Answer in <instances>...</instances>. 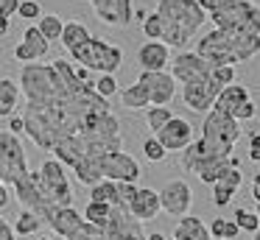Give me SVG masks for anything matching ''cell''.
<instances>
[{
	"mask_svg": "<svg viewBox=\"0 0 260 240\" xmlns=\"http://www.w3.org/2000/svg\"><path fill=\"white\" fill-rule=\"evenodd\" d=\"M68 240H104V232H101L98 226H92V223H87V221H84L73 234H70Z\"/></svg>",
	"mask_w": 260,
	"mask_h": 240,
	"instance_id": "ab89813d",
	"label": "cell"
},
{
	"mask_svg": "<svg viewBox=\"0 0 260 240\" xmlns=\"http://www.w3.org/2000/svg\"><path fill=\"white\" fill-rule=\"evenodd\" d=\"M137 81L146 87L148 104H151V106H168L171 100H174V95H176V81L171 78L168 70H159V73H146V70H140Z\"/></svg>",
	"mask_w": 260,
	"mask_h": 240,
	"instance_id": "2e32d148",
	"label": "cell"
},
{
	"mask_svg": "<svg viewBox=\"0 0 260 240\" xmlns=\"http://www.w3.org/2000/svg\"><path fill=\"white\" fill-rule=\"evenodd\" d=\"M137 64L146 73H159L171 64V48L159 39H148L137 48Z\"/></svg>",
	"mask_w": 260,
	"mask_h": 240,
	"instance_id": "ffe728a7",
	"label": "cell"
},
{
	"mask_svg": "<svg viewBox=\"0 0 260 240\" xmlns=\"http://www.w3.org/2000/svg\"><path fill=\"white\" fill-rule=\"evenodd\" d=\"M37 240H53V237H37Z\"/></svg>",
	"mask_w": 260,
	"mask_h": 240,
	"instance_id": "9f6ffc18",
	"label": "cell"
},
{
	"mask_svg": "<svg viewBox=\"0 0 260 240\" xmlns=\"http://www.w3.org/2000/svg\"><path fill=\"white\" fill-rule=\"evenodd\" d=\"M37 173V184H40L42 195L48 198V204L53 207H70L73 204V187H70V179L68 173H64V165L62 162H56L51 156V159H45L40 165V170Z\"/></svg>",
	"mask_w": 260,
	"mask_h": 240,
	"instance_id": "ba28073f",
	"label": "cell"
},
{
	"mask_svg": "<svg viewBox=\"0 0 260 240\" xmlns=\"http://www.w3.org/2000/svg\"><path fill=\"white\" fill-rule=\"evenodd\" d=\"M210 240H213V237H210Z\"/></svg>",
	"mask_w": 260,
	"mask_h": 240,
	"instance_id": "6f0895ef",
	"label": "cell"
},
{
	"mask_svg": "<svg viewBox=\"0 0 260 240\" xmlns=\"http://www.w3.org/2000/svg\"><path fill=\"white\" fill-rule=\"evenodd\" d=\"M92 89H95L101 98H112L115 92H118V81H115V76H109V73H104V76H98L95 81H92Z\"/></svg>",
	"mask_w": 260,
	"mask_h": 240,
	"instance_id": "d590c367",
	"label": "cell"
},
{
	"mask_svg": "<svg viewBox=\"0 0 260 240\" xmlns=\"http://www.w3.org/2000/svg\"><path fill=\"white\" fill-rule=\"evenodd\" d=\"M17 87H20V95H25L28 104H42V100H51L64 92V78L59 76L53 61L51 64L31 61V64H23V70H20Z\"/></svg>",
	"mask_w": 260,
	"mask_h": 240,
	"instance_id": "5b68a950",
	"label": "cell"
},
{
	"mask_svg": "<svg viewBox=\"0 0 260 240\" xmlns=\"http://www.w3.org/2000/svg\"><path fill=\"white\" fill-rule=\"evenodd\" d=\"M17 6H20V0H0V17L3 20H12L17 14Z\"/></svg>",
	"mask_w": 260,
	"mask_h": 240,
	"instance_id": "ee69618b",
	"label": "cell"
},
{
	"mask_svg": "<svg viewBox=\"0 0 260 240\" xmlns=\"http://www.w3.org/2000/svg\"><path fill=\"white\" fill-rule=\"evenodd\" d=\"M171 240H210V232H207V226L202 223V218H196V215H182L179 218V223H176V229H174V237Z\"/></svg>",
	"mask_w": 260,
	"mask_h": 240,
	"instance_id": "d4e9b609",
	"label": "cell"
},
{
	"mask_svg": "<svg viewBox=\"0 0 260 240\" xmlns=\"http://www.w3.org/2000/svg\"><path fill=\"white\" fill-rule=\"evenodd\" d=\"M109 212H112V207L109 204H101V201H90V204L84 207V221L92 223V226L104 229L109 221Z\"/></svg>",
	"mask_w": 260,
	"mask_h": 240,
	"instance_id": "d6a6232c",
	"label": "cell"
},
{
	"mask_svg": "<svg viewBox=\"0 0 260 240\" xmlns=\"http://www.w3.org/2000/svg\"><path fill=\"white\" fill-rule=\"evenodd\" d=\"M9 201H12V190H9L6 184L0 182V210H6V207H9Z\"/></svg>",
	"mask_w": 260,
	"mask_h": 240,
	"instance_id": "7dc6e473",
	"label": "cell"
},
{
	"mask_svg": "<svg viewBox=\"0 0 260 240\" xmlns=\"http://www.w3.org/2000/svg\"><path fill=\"white\" fill-rule=\"evenodd\" d=\"M14 234H17V237H31V234H37L42 229V221L40 218L34 215V212H28V210H23L17 215V221H14Z\"/></svg>",
	"mask_w": 260,
	"mask_h": 240,
	"instance_id": "1f68e13d",
	"label": "cell"
},
{
	"mask_svg": "<svg viewBox=\"0 0 260 240\" xmlns=\"http://www.w3.org/2000/svg\"><path fill=\"white\" fill-rule=\"evenodd\" d=\"M252 240H254V237H252Z\"/></svg>",
	"mask_w": 260,
	"mask_h": 240,
	"instance_id": "680465c9",
	"label": "cell"
},
{
	"mask_svg": "<svg viewBox=\"0 0 260 240\" xmlns=\"http://www.w3.org/2000/svg\"><path fill=\"white\" fill-rule=\"evenodd\" d=\"M154 14L162 22V39L159 42L179 50H185L207 22V14L196 0H157Z\"/></svg>",
	"mask_w": 260,
	"mask_h": 240,
	"instance_id": "7a4b0ae2",
	"label": "cell"
},
{
	"mask_svg": "<svg viewBox=\"0 0 260 240\" xmlns=\"http://www.w3.org/2000/svg\"><path fill=\"white\" fill-rule=\"evenodd\" d=\"M249 159L260 162V131L249 134Z\"/></svg>",
	"mask_w": 260,
	"mask_h": 240,
	"instance_id": "f6af8a7d",
	"label": "cell"
},
{
	"mask_svg": "<svg viewBox=\"0 0 260 240\" xmlns=\"http://www.w3.org/2000/svg\"><path fill=\"white\" fill-rule=\"evenodd\" d=\"M90 201H101V204H109V207H123L120 204V195H118V182H109V179H101L98 184H92Z\"/></svg>",
	"mask_w": 260,
	"mask_h": 240,
	"instance_id": "4316f807",
	"label": "cell"
},
{
	"mask_svg": "<svg viewBox=\"0 0 260 240\" xmlns=\"http://www.w3.org/2000/svg\"><path fill=\"white\" fill-rule=\"evenodd\" d=\"M101 232H104V240H146L143 223L135 221L129 215V210H123V207H112L109 221Z\"/></svg>",
	"mask_w": 260,
	"mask_h": 240,
	"instance_id": "5bb4252c",
	"label": "cell"
},
{
	"mask_svg": "<svg viewBox=\"0 0 260 240\" xmlns=\"http://www.w3.org/2000/svg\"><path fill=\"white\" fill-rule=\"evenodd\" d=\"M146 240H168V237L162 232H151V234H146Z\"/></svg>",
	"mask_w": 260,
	"mask_h": 240,
	"instance_id": "f5cc1de1",
	"label": "cell"
},
{
	"mask_svg": "<svg viewBox=\"0 0 260 240\" xmlns=\"http://www.w3.org/2000/svg\"><path fill=\"white\" fill-rule=\"evenodd\" d=\"M120 104L126 106V109H132V112H140V109H148V92H146V87H143L140 81H135L132 87H126V89H120Z\"/></svg>",
	"mask_w": 260,
	"mask_h": 240,
	"instance_id": "83f0119b",
	"label": "cell"
},
{
	"mask_svg": "<svg viewBox=\"0 0 260 240\" xmlns=\"http://www.w3.org/2000/svg\"><path fill=\"white\" fill-rule=\"evenodd\" d=\"M37 28H40V33L48 39V42H59L62 28H64V20L59 14H42L40 20H37Z\"/></svg>",
	"mask_w": 260,
	"mask_h": 240,
	"instance_id": "4dcf8cb0",
	"label": "cell"
},
{
	"mask_svg": "<svg viewBox=\"0 0 260 240\" xmlns=\"http://www.w3.org/2000/svg\"><path fill=\"white\" fill-rule=\"evenodd\" d=\"M196 53L207 59L213 67L218 64H243L260 53V33L246 31H224V28H210L196 42Z\"/></svg>",
	"mask_w": 260,
	"mask_h": 240,
	"instance_id": "6da1fadb",
	"label": "cell"
},
{
	"mask_svg": "<svg viewBox=\"0 0 260 240\" xmlns=\"http://www.w3.org/2000/svg\"><path fill=\"white\" fill-rule=\"evenodd\" d=\"M0 240H17V234H14L12 223H9L3 215H0Z\"/></svg>",
	"mask_w": 260,
	"mask_h": 240,
	"instance_id": "bcb514c9",
	"label": "cell"
},
{
	"mask_svg": "<svg viewBox=\"0 0 260 240\" xmlns=\"http://www.w3.org/2000/svg\"><path fill=\"white\" fill-rule=\"evenodd\" d=\"M213 81L218 84V87L235 84V67H232V64H218V67H213Z\"/></svg>",
	"mask_w": 260,
	"mask_h": 240,
	"instance_id": "60d3db41",
	"label": "cell"
},
{
	"mask_svg": "<svg viewBox=\"0 0 260 240\" xmlns=\"http://www.w3.org/2000/svg\"><path fill=\"white\" fill-rule=\"evenodd\" d=\"M45 223L53 229V234H59V237L68 240L70 234H73L76 229L81 226V223H84V215H81V212L76 210L73 204H70V207H56V210L51 212V218H48Z\"/></svg>",
	"mask_w": 260,
	"mask_h": 240,
	"instance_id": "7402d4cb",
	"label": "cell"
},
{
	"mask_svg": "<svg viewBox=\"0 0 260 240\" xmlns=\"http://www.w3.org/2000/svg\"><path fill=\"white\" fill-rule=\"evenodd\" d=\"M98 167H101V176L109 179V182H135L137 184V179H140V162L132 154H126V151H112V154L101 156Z\"/></svg>",
	"mask_w": 260,
	"mask_h": 240,
	"instance_id": "7c38bea8",
	"label": "cell"
},
{
	"mask_svg": "<svg viewBox=\"0 0 260 240\" xmlns=\"http://www.w3.org/2000/svg\"><path fill=\"white\" fill-rule=\"evenodd\" d=\"M221 89L224 87H218L213 81V73H210L204 78H193V81L182 84V100H185V106L190 112H210Z\"/></svg>",
	"mask_w": 260,
	"mask_h": 240,
	"instance_id": "8fae6325",
	"label": "cell"
},
{
	"mask_svg": "<svg viewBox=\"0 0 260 240\" xmlns=\"http://www.w3.org/2000/svg\"><path fill=\"white\" fill-rule=\"evenodd\" d=\"M238 232H241V229H238V223L226 218V237H224V240H235V237H238Z\"/></svg>",
	"mask_w": 260,
	"mask_h": 240,
	"instance_id": "681fc988",
	"label": "cell"
},
{
	"mask_svg": "<svg viewBox=\"0 0 260 240\" xmlns=\"http://www.w3.org/2000/svg\"><path fill=\"white\" fill-rule=\"evenodd\" d=\"M179 165L185 167V170L196 173L204 184H210V187H213V184L218 182L221 173L230 170V167H241V162H238L235 154L221 156V154H215V151H210L207 145L202 143V137H199V140H193V143L182 151Z\"/></svg>",
	"mask_w": 260,
	"mask_h": 240,
	"instance_id": "277c9868",
	"label": "cell"
},
{
	"mask_svg": "<svg viewBox=\"0 0 260 240\" xmlns=\"http://www.w3.org/2000/svg\"><path fill=\"white\" fill-rule=\"evenodd\" d=\"M232 221L238 223V229H243V232H252V234L260 229V218L254 215V212H249V210H235Z\"/></svg>",
	"mask_w": 260,
	"mask_h": 240,
	"instance_id": "e575fe53",
	"label": "cell"
},
{
	"mask_svg": "<svg viewBox=\"0 0 260 240\" xmlns=\"http://www.w3.org/2000/svg\"><path fill=\"white\" fill-rule=\"evenodd\" d=\"M9 28H12V20H3V17H0V37H6Z\"/></svg>",
	"mask_w": 260,
	"mask_h": 240,
	"instance_id": "f907efd6",
	"label": "cell"
},
{
	"mask_svg": "<svg viewBox=\"0 0 260 240\" xmlns=\"http://www.w3.org/2000/svg\"><path fill=\"white\" fill-rule=\"evenodd\" d=\"M9 190H12L14 198L20 201V207H23V210H28V212H34L42 223H45L48 218H51V212L56 210V207L48 204V198L42 195L40 184H37V173L34 170H28L23 179H20V182H14Z\"/></svg>",
	"mask_w": 260,
	"mask_h": 240,
	"instance_id": "30bf717a",
	"label": "cell"
},
{
	"mask_svg": "<svg viewBox=\"0 0 260 240\" xmlns=\"http://www.w3.org/2000/svg\"><path fill=\"white\" fill-rule=\"evenodd\" d=\"M174 117V112H171V106H148V115H146V123L148 128H151L154 134L159 131V128L165 126V123Z\"/></svg>",
	"mask_w": 260,
	"mask_h": 240,
	"instance_id": "836d02e7",
	"label": "cell"
},
{
	"mask_svg": "<svg viewBox=\"0 0 260 240\" xmlns=\"http://www.w3.org/2000/svg\"><path fill=\"white\" fill-rule=\"evenodd\" d=\"M143 154H146V159L148 162H162L165 156H168V151L159 145V140L157 137H148L146 143H143Z\"/></svg>",
	"mask_w": 260,
	"mask_h": 240,
	"instance_id": "74e56055",
	"label": "cell"
},
{
	"mask_svg": "<svg viewBox=\"0 0 260 240\" xmlns=\"http://www.w3.org/2000/svg\"><path fill=\"white\" fill-rule=\"evenodd\" d=\"M95 17L109 28H129L135 9H132V0H90Z\"/></svg>",
	"mask_w": 260,
	"mask_h": 240,
	"instance_id": "e0dca14e",
	"label": "cell"
},
{
	"mask_svg": "<svg viewBox=\"0 0 260 240\" xmlns=\"http://www.w3.org/2000/svg\"><path fill=\"white\" fill-rule=\"evenodd\" d=\"M17 17H20V20H40V17H42V6L37 3V0H20Z\"/></svg>",
	"mask_w": 260,
	"mask_h": 240,
	"instance_id": "f35d334b",
	"label": "cell"
},
{
	"mask_svg": "<svg viewBox=\"0 0 260 240\" xmlns=\"http://www.w3.org/2000/svg\"><path fill=\"white\" fill-rule=\"evenodd\" d=\"M92 33L87 31V25L84 22H79V20H70V22H64V28H62V37H59V42L64 45V50H70V48H76V45H81L84 39H90Z\"/></svg>",
	"mask_w": 260,
	"mask_h": 240,
	"instance_id": "f1b7e54d",
	"label": "cell"
},
{
	"mask_svg": "<svg viewBox=\"0 0 260 240\" xmlns=\"http://www.w3.org/2000/svg\"><path fill=\"white\" fill-rule=\"evenodd\" d=\"M243 100H249V89L243 87V84H226V87L218 92V98H215L213 109L224 112V115H232Z\"/></svg>",
	"mask_w": 260,
	"mask_h": 240,
	"instance_id": "cb8c5ba5",
	"label": "cell"
},
{
	"mask_svg": "<svg viewBox=\"0 0 260 240\" xmlns=\"http://www.w3.org/2000/svg\"><path fill=\"white\" fill-rule=\"evenodd\" d=\"M154 137L159 140V145H162L165 151H185L187 145L196 140L193 137V126L185 120V117H176V115L171 117Z\"/></svg>",
	"mask_w": 260,
	"mask_h": 240,
	"instance_id": "ac0fdd59",
	"label": "cell"
},
{
	"mask_svg": "<svg viewBox=\"0 0 260 240\" xmlns=\"http://www.w3.org/2000/svg\"><path fill=\"white\" fill-rule=\"evenodd\" d=\"M73 173H76V179H79L84 187H92V184H98L101 182V167H98V159H81L79 165L73 167Z\"/></svg>",
	"mask_w": 260,
	"mask_h": 240,
	"instance_id": "f546056e",
	"label": "cell"
},
{
	"mask_svg": "<svg viewBox=\"0 0 260 240\" xmlns=\"http://www.w3.org/2000/svg\"><path fill=\"white\" fill-rule=\"evenodd\" d=\"M252 198H254V204H257V212H254V215L260 218V193H257V195H252Z\"/></svg>",
	"mask_w": 260,
	"mask_h": 240,
	"instance_id": "db71d44e",
	"label": "cell"
},
{
	"mask_svg": "<svg viewBox=\"0 0 260 240\" xmlns=\"http://www.w3.org/2000/svg\"><path fill=\"white\" fill-rule=\"evenodd\" d=\"M204 9L213 28L224 31H246L260 33V6L252 0H196Z\"/></svg>",
	"mask_w": 260,
	"mask_h": 240,
	"instance_id": "3957f363",
	"label": "cell"
},
{
	"mask_svg": "<svg viewBox=\"0 0 260 240\" xmlns=\"http://www.w3.org/2000/svg\"><path fill=\"white\" fill-rule=\"evenodd\" d=\"M257 115V106H254V100L249 98V100H243L241 106H238L235 112H232V117H235L238 123H243V120H252V117Z\"/></svg>",
	"mask_w": 260,
	"mask_h": 240,
	"instance_id": "b9f144b4",
	"label": "cell"
},
{
	"mask_svg": "<svg viewBox=\"0 0 260 240\" xmlns=\"http://www.w3.org/2000/svg\"><path fill=\"white\" fill-rule=\"evenodd\" d=\"M17 104H20V87L12 78H0V120L12 117Z\"/></svg>",
	"mask_w": 260,
	"mask_h": 240,
	"instance_id": "484cf974",
	"label": "cell"
},
{
	"mask_svg": "<svg viewBox=\"0 0 260 240\" xmlns=\"http://www.w3.org/2000/svg\"><path fill=\"white\" fill-rule=\"evenodd\" d=\"M140 28L146 33V39H162V22H159L157 14H146L140 20Z\"/></svg>",
	"mask_w": 260,
	"mask_h": 240,
	"instance_id": "8d00e7d4",
	"label": "cell"
},
{
	"mask_svg": "<svg viewBox=\"0 0 260 240\" xmlns=\"http://www.w3.org/2000/svg\"><path fill=\"white\" fill-rule=\"evenodd\" d=\"M241 140V126L232 115H224V112H204V123H202V143L207 145L210 151L221 156L235 154V145Z\"/></svg>",
	"mask_w": 260,
	"mask_h": 240,
	"instance_id": "52a82bcc",
	"label": "cell"
},
{
	"mask_svg": "<svg viewBox=\"0 0 260 240\" xmlns=\"http://www.w3.org/2000/svg\"><path fill=\"white\" fill-rule=\"evenodd\" d=\"M260 193V173H254L252 176V195H257Z\"/></svg>",
	"mask_w": 260,
	"mask_h": 240,
	"instance_id": "816d5d0a",
	"label": "cell"
},
{
	"mask_svg": "<svg viewBox=\"0 0 260 240\" xmlns=\"http://www.w3.org/2000/svg\"><path fill=\"white\" fill-rule=\"evenodd\" d=\"M254 240H260V229H257V232H254Z\"/></svg>",
	"mask_w": 260,
	"mask_h": 240,
	"instance_id": "11a10c76",
	"label": "cell"
},
{
	"mask_svg": "<svg viewBox=\"0 0 260 240\" xmlns=\"http://www.w3.org/2000/svg\"><path fill=\"white\" fill-rule=\"evenodd\" d=\"M159 193L151 187H137L135 198L129 201V215L135 218V221L146 223V221H154V218L159 215Z\"/></svg>",
	"mask_w": 260,
	"mask_h": 240,
	"instance_id": "44dd1931",
	"label": "cell"
},
{
	"mask_svg": "<svg viewBox=\"0 0 260 240\" xmlns=\"http://www.w3.org/2000/svg\"><path fill=\"white\" fill-rule=\"evenodd\" d=\"M25 173H28V156H25L23 143H20L17 134L3 128L0 131V182L12 187Z\"/></svg>",
	"mask_w": 260,
	"mask_h": 240,
	"instance_id": "9c48e42d",
	"label": "cell"
},
{
	"mask_svg": "<svg viewBox=\"0 0 260 240\" xmlns=\"http://www.w3.org/2000/svg\"><path fill=\"white\" fill-rule=\"evenodd\" d=\"M207 232H210V237H213V240H224L226 237V218H215L213 226H210Z\"/></svg>",
	"mask_w": 260,
	"mask_h": 240,
	"instance_id": "7bdbcfd3",
	"label": "cell"
},
{
	"mask_svg": "<svg viewBox=\"0 0 260 240\" xmlns=\"http://www.w3.org/2000/svg\"><path fill=\"white\" fill-rule=\"evenodd\" d=\"M241 182H243L241 167H230V170H224V173L218 176V182L213 184V204L218 207V210H224V207L232 201V195L238 193Z\"/></svg>",
	"mask_w": 260,
	"mask_h": 240,
	"instance_id": "603a6c76",
	"label": "cell"
},
{
	"mask_svg": "<svg viewBox=\"0 0 260 240\" xmlns=\"http://www.w3.org/2000/svg\"><path fill=\"white\" fill-rule=\"evenodd\" d=\"M48 50H51V42L42 37L37 25H28V28L23 31V39L14 45V59L23 61V64H31V61L45 59Z\"/></svg>",
	"mask_w": 260,
	"mask_h": 240,
	"instance_id": "d6986e66",
	"label": "cell"
},
{
	"mask_svg": "<svg viewBox=\"0 0 260 240\" xmlns=\"http://www.w3.org/2000/svg\"><path fill=\"white\" fill-rule=\"evenodd\" d=\"M159 193V210L168 212L171 218H182L190 212V204H193V193L187 187L185 179H171Z\"/></svg>",
	"mask_w": 260,
	"mask_h": 240,
	"instance_id": "4fadbf2b",
	"label": "cell"
},
{
	"mask_svg": "<svg viewBox=\"0 0 260 240\" xmlns=\"http://www.w3.org/2000/svg\"><path fill=\"white\" fill-rule=\"evenodd\" d=\"M213 73V64L196 53V50H179L176 59H171V78L176 84H187L193 78H204Z\"/></svg>",
	"mask_w": 260,
	"mask_h": 240,
	"instance_id": "9a60e30c",
	"label": "cell"
},
{
	"mask_svg": "<svg viewBox=\"0 0 260 240\" xmlns=\"http://www.w3.org/2000/svg\"><path fill=\"white\" fill-rule=\"evenodd\" d=\"M9 131L20 137V134L25 131V128H23V117H14V115H12V120H9Z\"/></svg>",
	"mask_w": 260,
	"mask_h": 240,
	"instance_id": "c3c4849f",
	"label": "cell"
},
{
	"mask_svg": "<svg viewBox=\"0 0 260 240\" xmlns=\"http://www.w3.org/2000/svg\"><path fill=\"white\" fill-rule=\"evenodd\" d=\"M68 53H70L73 64H81L90 73H98V76H104V73L115 76L120 70V64H123V50L118 45L107 42V39H98V37L84 39L81 45L70 48Z\"/></svg>",
	"mask_w": 260,
	"mask_h": 240,
	"instance_id": "8992f818",
	"label": "cell"
}]
</instances>
